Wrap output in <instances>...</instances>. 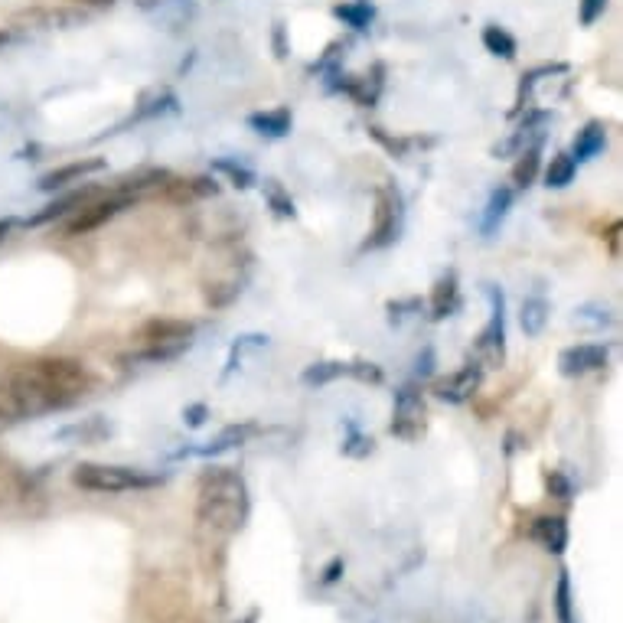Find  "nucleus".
<instances>
[{
  "instance_id": "f257e3e1",
  "label": "nucleus",
  "mask_w": 623,
  "mask_h": 623,
  "mask_svg": "<svg viewBox=\"0 0 623 623\" xmlns=\"http://www.w3.org/2000/svg\"><path fill=\"white\" fill-rule=\"evenodd\" d=\"M248 519V487L232 467H209L196 483V522L199 529L222 535L242 532Z\"/></svg>"
},
{
  "instance_id": "f03ea898",
  "label": "nucleus",
  "mask_w": 623,
  "mask_h": 623,
  "mask_svg": "<svg viewBox=\"0 0 623 623\" xmlns=\"http://www.w3.org/2000/svg\"><path fill=\"white\" fill-rule=\"evenodd\" d=\"M27 369L33 372V379L53 395L56 408H69L72 402H79V398L92 389V372L85 369L79 359L43 356V359L27 363Z\"/></svg>"
},
{
  "instance_id": "7ed1b4c3",
  "label": "nucleus",
  "mask_w": 623,
  "mask_h": 623,
  "mask_svg": "<svg viewBox=\"0 0 623 623\" xmlns=\"http://www.w3.org/2000/svg\"><path fill=\"white\" fill-rule=\"evenodd\" d=\"M72 483L89 493H131V490H154L164 483V477L121 464H79L72 470Z\"/></svg>"
},
{
  "instance_id": "20e7f679",
  "label": "nucleus",
  "mask_w": 623,
  "mask_h": 623,
  "mask_svg": "<svg viewBox=\"0 0 623 623\" xmlns=\"http://www.w3.org/2000/svg\"><path fill=\"white\" fill-rule=\"evenodd\" d=\"M402 222H405V203H402V193L395 190V186L382 183L376 190V209H372V229H369V239L363 248H385L398 239V232H402Z\"/></svg>"
},
{
  "instance_id": "39448f33",
  "label": "nucleus",
  "mask_w": 623,
  "mask_h": 623,
  "mask_svg": "<svg viewBox=\"0 0 623 623\" xmlns=\"http://www.w3.org/2000/svg\"><path fill=\"white\" fill-rule=\"evenodd\" d=\"M389 431L402 441H418L421 434L428 431V405H425V395H421L415 385H402V389L395 392Z\"/></svg>"
},
{
  "instance_id": "423d86ee",
  "label": "nucleus",
  "mask_w": 623,
  "mask_h": 623,
  "mask_svg": "<svg viewBox=\"0 0 623 623\" xmlns=\"http://www.w3.org/2000/svg\"><path fill=\"white\" fill-rule=\"evenodd\" d=\"M487 297H490V320L483 333L477 336V359L480 366L487 369H496L503 366L506 359V314H503V294L496 288H487Z\"/></svg>"
},
{
  "instance_id": "0eeeda50",
  "label": "nucleus",
  "mask_w": 623,
  "mask_h": 623,
  "mask_svg": "<svg viewBox=\"0 0 623 623\" xmlns=\"http://www.w3.org/2000/svg\"><path fill=\"white\" fill-rule=\"evenodd\" d=\"M131 193H121V196H108V199H95V203H82L79 213L69 219L66 226V235L69 239H76V235H89L95 229H102L105 222H111L124 206H131Z\"/></svg>"
},
{
  "instance_id": "6e6552de",
  "label": "nucleus",
  "mask_w": 623,
  "mask_h": 623,
  "mask_svg": "<svg viewBox=\"0 0 623 623\" xmlns=\"http://www.w3.org/2000/svg\"><path fill=\"white\" fill-rule=\"evenodd\" d=\"M607 359H610V346H604V343H578V346H568V350H562V356H558V372L568 376V379L588 376V372L604 369Z\"/></svg>"
},
{
  "instance_id": "1a4fd4ad",
  "label": "nucleus",
  "mask_w": 623,
  "mask_h": 623,
  "mask_svg": "<svg viewBox=\"0 0 623 623\" xmlns=\"http://www.w3.org/2000/svg\"><path fill=\"white\" fill-rule=\"evenodd\" d=\"M141 340L144 343H154V346H170V350H190L193 343V323L190 320H147L144 330H141Z\"/></svg>"
},
{
  "instance_id": "9d476101",
  "label": "nucleus",
  "mask_w": 623,
  "mask_h": 623,
  "mask_svg": "<svg viewBox=\"0 0 623 623\" xmlns=\"http://www.w3.org/2000/svg\"><path fill=\"white\" fill-rule=\"evenodd\" d=\"M480 385H483V366H464V369L451 372L447 379L434 382V395H438L441 402L464 405L480 392Z\"/></svg>"
},
{
  "instance_id": "9b49d317",
  "label": "nucleus",
  "mask_w": 623,
  "mask_h": 623,
  "mask_svg": "<svg viewBox=\"0 0 623 623\" xmlns=\"http://www.w3.org/2000/svg\"><path fill=\"white\" fill-rule=\"evenodd\" d=\"M105 160L102 157H85V160H72V164H62L56 170H49L46 177H40V190L53 193V190H66L69 183H82L92 173H102Z\"/></svg>"
},
{
  "instance_id": "f8f14e48",
  "label": "nucleus",
  "mask_w": 623,
  "mask_h": 623,
  "mask_svg": "<svg viewBox=\"0 0 623 623\" xmlns=\"http://www.w3.org/2000/svg\"><path fill=\"white\" fill-rule=\"evenodd\" d=\"M219 183L213 177H167L164 196L170 203H196V199L216 196Z\"/></svg>"
},
{
  "instance_id": "ddd939ff",
  "label": "nucleus",
  "mask_w": 623,
  "mask_h": 623,
  "mask_svg": "<svg viewBox=\"0 0 623 623\" xmlns=\"http://www.w3.org/2000/svg\"><path fill=\"white\" fill-rule=\"evenodd\" d=\"M529 535L552 555H562L568 548V522L562 516H539L532 522Z\"/></svg>"
},
{
  "instance_id": "4468645a",
  "label": "nucleus",
  "mask_w": 623,
  "mask_h": 623,
  "mask_svg": "<svg viewBox=\"0 0 623 623\" xmlns=\"http://www.w3.org/2000/svg\"><path fill=\"white\" fill-rule=\"evenodd\" d=\"M460 307V288H457V274L447 271L438 278L431 291V320H447Z\"/></svg>"
},
{
  "instance_id": "2eb2a0df",
  "label": "nucleus",
  "mask_w": 623,
  "mask_h": 623,
  "mask_svg": "<svg viewBox=\"0 0 623 623\" xmlns=\"http://www.w3.org/2000/svg\"><path fill=\"white\" fill-rule=\"evenodd\" d=\"M252 434H255V425H229V428H222L206 447H196V451H180V457H186V454H196V457L226 454V451H232V447H242L248 438H252Z\"/></svg>"
},
{
  "instance_id": "dca6fc26",
  "label": "nucleus",
  "mask_w": 623,
  "mask_h": 623,
  "mask_svg": "<svg viewBox=\"0 0 623 623\" xmlns=\"http://www.w3.org/2000/svg\"><path fill=\"white\" fill-rule=\"evenodd\" d=\"M604 147H607V128H604V121H588L578 131V137H575V151H571V157H575L578 164H584V160H594L597 154L604 151Z\"/></svg>"
},
{
  "instance_id": "f3484780",
  "label": "nucleus",
  "mask_w": 623,
  "mask_h": 623,
  "mask_svg": "<svg viewBox=\"0 0 623 623\" xmlns=\"http://www.w3.org/2000/svg\"><path fill=\"white\" fill-rule=\"evenodd\" d=\"M509 206H513V190H509V186H500V190H493L490 199H487V209H483L480 232L483 235H493L496 229H500V222L506 219Z\"/></svg>"
},
{
  "instance_id": "a211bd4d",
  "label": "nucleus",
  "mask_w": 623,
  "mask_h": 623,
  "mask_svg": "<svg viewBox=\"0 0 623 623\" xmlns=\"http://www.w3.org/2000/svg\"><path fill=\"white\" fill-rule=\"evenodd\" d=\"M248 128H255L265 137H284V134H291V111L288 108L255 111V115H248Z\"/></svg>"
},
{
  "instance_id": "6ab92c4d",
  "label": "nucleus",
  "mask_w": 623,
  "mask_h": 623,
  "mask_svg": "<svg viewBox=\"0 0 623 623\" xmlns=\"http://www.w3.org/2000/svg\"><path fill=\"white\" fill-rule=\"evenodd\" d=\"M111 434V425L105 418H85L79 421V425H69L66 431H59V438L62 441H76V444H98V441H105Z\"/></svg>"
},
{
  "instance_id": "aec40b11",
  "label": "nucleus",
  "mask_w": 623,
  "mask_h": 623,
  "mask_svg": "<svg viewBox=\"0 0 623 623\" xmlns=\"http://www.w3.org/2000/svg\"><path fill=\"white\" fill-rule=\"evenodd\" d=\"M548 314H552V307H548L545 297H526V301H522V314H519L522 333H526V336H542L545 323H548Z\"/></svg>"
},
{
  "instance_id": "412c9836",
  "label": "nucleus",
  "mask_w": 623,
  "mask_h": 623,
  "mask_svg": "<svg viewBox=\"0 0 623 623\" xmlns=\"http://www.w3.org/2000/svg\"><path fill=\"white\" fill-rule=\"evenodd\" d=\"M350 372V363H340V359H323V363H314L301 372V382L310 385V389H320V385H330L336 379H343Z\"/></svg>"
},
{
  "instance_id": "4be33fe9",
  "label": "nucleus",
  "mask_w": 623,
  "mask_h": 623,
  "mask_svg": "<svg viewBox=\"0 0 623 623\" xmlns=\"http://www.w3.org/2000/svg\"><path fill=\"white\" fill-rule=\"evenodd\" d=\"M333 17L343 20L346 27H353V30L363 33V30H369L372 17H376V7H372L369 0H350V4H336Z\"/></svg>"
},
{
  "instance_id": "5701e85b",
  "label": "nucleus",
  "mask_w": 623,
  "mask_h": 623,
  "mask_svg": "<svg viewBox=\"0 0 623 623\" xmlns=\"http://www.w3.org/2000/svg\"><path fill=\"white\" fill-rule=\"evenodd\" d=\"M575 173H578V160L571 154H555L552 164L545 170V186L548 190H565V186L575 183Z\"/></svg>"
},
{
  "instance_id": "b1692460",
  "label": "nucleus",
  "mask_w": 623,
  "mask_h": 623,
  "mask_svg": "<svg viewBox=\"0 0 623 623\" xmlns=\"http://www.w3.org/2000/svg\"><path fill=\"white\" fill-rule=\"evenodd\" d=\"M539 170H542V147H539V144H532V147H526V151H522L519 160H516V167H513V183L519 186V190H526V186H532L535 177H539Z\"/></svg>"
},
{
  "instance_id": "393cba45",
  "label": "nucleus",
  "mask_w": 623,
  "mask_h": 623,
  "mask_svg": "<svg viewBox=\"0 0 623 623\" xmlns=\"http://www.w3.org/2000/svg\"><path fill=\"white\" fill-rule=\"evenodd\" d=\"M555 617H558V623H578L575 594H571V578L565 568L558 571V581H555Z\"/></svg>"
},
{
  "instance_id": "a878e982",
  "label": "nucleus",
  "mask_w": 623,
  "mask_h": 623,
  "mask_svg": "<svg viewBox=\"0 0 623 623\" xmlns=\"http://www.w3.org/2000/svg\"><path fill=\"white\" fill-rule=\"evenodd\" d=\"M483 46H487V53L500 56V59H516V49H519L513 33H506L503 27H496V23L483 27Z\"/></svg>"
},
{
  "instance_id": "bb28decb",
  "label": "nucleus",
  "mask_w": 623,
  "mask_h": 623,
  "mask_svg": "<svg viewBox=\"0 0 623 623\" xmlns=\"http://www.w3.org/2000/svg\"><path fill=\"white\" fill-rule=\"evenodd\" d=\"M85 199H89V190H79V193H69L66 199H56V203H49L43 213H36L33 219H30V226H46V222H53V219H59V216H66L69 209H79Z\"/></svg>"
},
{
  "instance_id": "cd10ccee",
  "label": "nucleus",
  "mask_w": 623,
  "mask_h": 623,
  "mask_svg": "<svg viewBox=\"0 0 623 623\" xmlns=\"http://www.w3.org/2000/svg\"><path fill=\"white\" fill-rule=\"evenodd\" d=\"M265 196H268V206H271L274 213H278L281 219H294V216H297L294 199H291L288 193H284L281 186L274 183V180H268V183H265Z\"/></svg>"
},
{
  "instance_id": "c85d7f7f",
  "label": "nucleus",
  "mask_w": 623,
  "mask_h": 623,
  "mask_svg": "<svg viewBox=\"0 0 623 623\" xmlns=\"http://www.w3.org/2000/svg\"><path fill=\"white\" fill-rule=\"evenodd\" d=\"M575 323H581V327H610L614 323V310L607 307H578L575 310Z\"/></svg>"
},
{
  "instance_id": "c756f323",
  "label": "nucleus",
  "mask_w": 623,
  "mask_h": 623,
  "mask_svg": "<svg viewBox=\"0 0 623 623\" xmlns=\"http://www.w3.org/2000/svg\"><path fill=\"white\" fill-rule=\"evenodd\" d=\"M216 170L226 173V177L232 180V186H239V190H248V186L255 183V173L248 167H242V164H235V160H216Z\"/></svg>"
},
{
  "instance_id": "7c9ffc66",
  "label": "nucleus",
  "mask_w": 623,
  "mask_h": 623,
  "mask_svg": "<svg viewBox=\"0 0 623 623\" xmlns=\"http://www.w3.org/2000/svg\"><path fill=\"white\" fill-rule=\"evenodd\" d=\"M545 487H548V493L555 496V500H571V496H575V483H571L562 470H548Z\"/></svg>"
},
{
  "instance_id": "2f4dec72",
  "label": "nucleus",
  "mask_w": 623,
  "mask_h": 623,
  "mask_svg": "<svg viewBox=\"0 0 623 623\" xmlns=\"http://www.w3.org/2000/svg\"><path fill=\"white\" fill-rule=\"evenodd\" d=\"M607 4H610V0H578V20H581V27H594V23L607 14Z\"/></svg>"
},
{
  "instance_id": "473e14b6",
  "label": "nucleus",
  "mask_w": 623,
  "mask_h": 623,
  "mask_svg": "<svg viewBox=\"0 0 623 623\" xmlns=\"http://www.w3.org/2000/svg\"><path fill=\"white\" fill-rule=\"evenodd\" d=\"M343 454L346 457H369L372 454V438H366L363 431L350 428V438L343 441Z\"/></svg>"
},
{
  "instance_id": "72a5a7b5",
  "label": "nucleus",
  "mask_w": 623,
  "mask_h": 623,
  "mask_svg": "<svg viewBox=\"0 0 623 623\" xmlns=\"http://www.w3.org/2000/svg\"><path fill=\"white\" fill-rule=\"evenodd\" d=\"M346 376H353L366 385H382V379H385L376 363H350V372H346Z\"/></svg>"
},
{
  "instance_id": "f704fd0d",
  "label": "nucleus",
  "mask_w": 623,
  "mask_h": 623,
  "mask_svg": "<svg viewBox=\"0 0 623 623\" xmlns=\"http://www.w3.org/2000/svg\"><path fill=\"white\" fill-rule=\"evenodd\" d=\"M369 134L376 137V141H379L382 147H389V151H392L395 157H405V154H408V147H411V141H402V137H389L382 128H369Z\"/></svg>"
},
{
  "instance_id": "c9c22d12",
  "label": "nucleus",
  "mask_w": 623,
  "mask_h": 623,
  "mask_svg": "<svg viewBox=\"0 0 623 623\" xmlns=\"http://www.w3.org/2000/svg\"><path fill=\"white\" fill-rule=\"evenodd\" d=\"M421 310V301L418 297H411V301H392L389 304V320L392 323H402V320H408L411 314H418Z\"/></svg>"
},
{
  "instance_id": "e433bc0d",
  "label": "nucleus",
  "mask_w": 623,
  "mask_h": 623,
  "mask_svg": "<svg viewBox=\"0 0 623 623\" xmlns=\"http://www.w3.org/2000/svg\"><path fill=\"white\" fill-rule=\"evenodd\" d=\"M206 418H209V408H206L203 402H196V405H186V408H183V425H186V428H199Z\"/></svg>"
},
{
  "instance_id": "4c0bfd02",
  "label": "nucleus",
  "mask_w": 623,
  "mask_h": 623,
  "mask_svg": "<svg viewBox=\"0 0 623 623\" xmlns=\"http://www.w3.org/2000/svg\"><path fill=\"white\" fill-rule=\"evenodd\" d=\"M620 235H623V222H610L607 232H604V242H607L610 258H620Z\"/></svg>"
},
{
  "instance_id": "58836bf2",
  "label": "nucleus",
  "mask_w": 623,
  "mask_h": 623,
  "mask_svg": "<svg viewBox=\"0 0 623 623\" xmlns=\"http://www.w3.org/2000/svg\"><path fill=\"white\" fill-rule=\"evenodd\" d=\"M415 372H418V376H421V379H428V376H431V372H434V353H431V350H425V353H421V356H418V363H415Z\"/></svg>"
},
{
  "instance_id": "ea45409f",
  "label": "nucleus",
  "mask_w": 623,
  "mask_h": 623,
  "mask_svg": "<svg viewBox=\"0 0 623 623\" xmlns=\"http://www.w3.org/2000/svg\"><path fill=\"white\" fill-rule=\"evenodd\" d=\"M343 575V558H333V562L323 568V584H333V581H340Z\"/></svg>"
},
{
  "instance_id": "a19ab883",
  "label": "nucleus",
  "mask_w": 623,
  "mask_h": 623,
  "mask_svg": "<svg viewBox=\"0 0 623 623\" xmlns=\"http://www.w3.org/2000/svg\"><path fill=\"white\" fill-rule=\"evenodd\" d=\"M274 46H278V56H281V59L288 56V46H284V27H281V23H278V30H274Z\"/></svg>"
},
{
  "instance_id": "79ce46f5",
  "label": "nucleus",
  "mask_w": 623,
  "mask_h": 623,
  "mask_svg": "<svg viewBox=\"0 0 623 623\" xmlns=\"http://www.w3.org/2000/svg\"><path fill=\"white\" fill-rule=\"evenodd\" d=\"M72 4H79V7H111L115 0H72Z\"/></svg>"
},
{
  "instance_id": "37998d69",
  "label": "nucleus",
  "mask_w": 623,
  "mask_h": 623,
  "mask_svg": "<svg viewBox=\"0 0 623 623\" xmlns=\"http://www.w3.org/2000/svg\"><path fill=\"white\" fill-rule=\"evenodd\" d=\"M10 229H14V219H0V242L7 239V235H10Z\"/></svg>"
},
{
  "instance_id": "c03bdc74",
  "label": "nucleus",
  "mask_w": 623,
  "mask_h": 623,
  "mask_svg": "<svg viewBox=\"0 0 623 623\" xmlns=\"http://www.w3.org/2000/svg\"><path fill=\"white\" fill-rule=\"evenodd\" d=\"M10 43V33L7 30H0V46H7Z\"/></svg>"
},
{
  "instance_id": "a18cd8bd",
  "label": "nucleus",
  "mask_w": 623,
  "mask_h": 623,
  "mask_svg": "<svg viewBox=\"0 0 623 623\" xmlns=\"http://www.w3.org/2000/svg\"><path fill=\"white\" fill-rule=\"evenodd\" d=\"M242 623H258V610H252V614H248V617H245Z\"/></svg>"
}]
</instances>
